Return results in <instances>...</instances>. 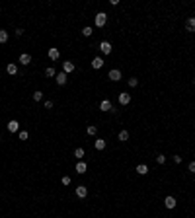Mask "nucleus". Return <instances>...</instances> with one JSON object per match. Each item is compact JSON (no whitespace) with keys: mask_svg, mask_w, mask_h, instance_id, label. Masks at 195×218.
<instances>
[{"mask_svg":"<svg viewBox=\"0 0 195 218\" xmlns=\"http://www.w3.org/2000/svg\"><path fill=\"white\" fill-rule=\"evenodd\" d=\"M8 131H10V132H18V131H20V123H18L16 119L10 121V123H8Z\"/></svg>","mask_w":195,"mask_h":218,"instance_id":"obj_6","label":"nucleus"},{"mask_svg":"<svg viewBox=\"0 0 195 218\" xmlns=\"http://www.w3.org/2000/svg\"><path fill=\"white\" fill-rule=\"evenodd\" d=\"M60 181H63V185H70V177H68V175H65Z\"/></svg>","mask_w":195,"mask_h":218,"instance_id":"obj_27","label":"nucleus"},{"mask_svg":"<svg viewBox=\"0 0 195 218\" xmlns=\"http://www.w3.org/2000/svg\"><path fill=\"white\" fill-rule=\"evenodd\" d=\"M156 162H158V164H164V162H166V156H162V154H160V156H156Z\"/></svg>","mask_w":195,"mask_h":218,"instance_id":"obj_28","label":"nucleus"},{"mask_svg":"<svg viewBox=\"0 0 195 218\" xmlns=\"http://www.w3.org/2000/svg\"><path fill=\"white\" fill-rule=\"evenodd\" d=\"M164 205H166V208H176V199H174V197H166V199H164Z\"/></svg>","mask_w":195,"mask_h":218,"instance_id":"obj_9","label":"nucleus"},{"mask_svg":"<svg viewBox=\"0 0 195 218\" xmlns=\"http://www.w3.org/2000/svg\"><path fill=\"white\" fill-rule=\"evenodd\" d=\"M6 70H8V74H16V72H18V66H16V64H8V66H6Z\"/></svg>","mask_w":195,"mask_h":218,"instance_id":"obj_21","label":"nucleus"},{"mask_svg":"<svg viewBox=\"0 0 195 218\" xmlns=\"http://www.w3.org/2000/svg\"><path fill=\"white\" fill-rule=\"evenodd\" d=\"M100 51H102L103 54H109L111 53V43H109V41H102V43H100Z\"/></svg>","mask_w":195,"mask_h":218,"instance_id":"obj_2","label":"nucleus"},{"mask_svg":"<svg viewBox=\"0 0 195 218\" xmlns=\"http://www.w3.org/2000/svg\"><path fill=\"white\" fill-rule=\"evenodd\" d=\"M45 76H49V78H53V76H57V70H55L53 66H49L47 70H45Z\"/></svg>","mask_w":195,"mask_h":218,"instance_id":"obj_18","label":"nucleus"},{"mask_svg":"<svg viewBox=\"0 0 195 218\" xmlns=\"http://www.w3.org/2000/svg\"><path fill=\"white\" fill-rule=\"evenodd\" d=\"M100 109H102V111H111V109H113V105H111V101H109V99H103L102 103H100Z\"/></svg>","mask_w":195,"mask_h":218,"instance_id":"obj_7","label":"nucleus"},{"mask_svg":"<svg viewBox=\"0 0 195 218\" xmlns=\"http://www.w3.org/2000/svg\"><path fill=\"white\" fill-rule=\"evenodd\" d=\"M193 86H195V80H193Z\"/></svg>","mask_w":195,"mask_h":218,"instance_id":"obj_33","label":"nucleus"},{"mask_svg":"<svg viewBox=\"0 0 195 218\" xmlns=\"http://www.w3.org/2000/svg\"><path fill=\"white\" fill-rule=\"evenodd\" d=\"M60 57V51L57 49V47H51V49H49V59L51 60H57Z\"/></svg>","mask_w":195,"mask_h":218,"instance_id":"obj_5","label":"nucleus"},{"mask_svg":"<svg viewBox=\"0 0 195 218\" xmlns=\"http://www.w3.org/2000/svg\"><path fill=\"white\" fill-rule=\"evenodd\" d=\"M74 156H76L78 160H82V156H86V152H84V148H76V150H74Z\"/></svg>","mask_w":195,"mask_h":218,"instance_id":"obj_19","label":"nucleus"},{"mask_svg":"<svg viewBox=\"0 0 195 218\" xmlns=\"http://www.w3.org/2000/svg\"><path fill=\"white\" fill-rule=\"evenodd\" d=\"M137 84H139V80H137V78H129V86H131V88H135Z\"/></svg>","mask_w":195,"mask_h":218,"instance_id":"obj_26","label":"nucleus"},{"mask_svg":"<svg viewBox=\"0 0 195 218\" xmlns=\"http://www.w3.org/2000/svg\"><path fill=\"white\" fill-rule=\"evenodd\" d=\"M45 109H53V101H45Z\"/></svg>","mask_w":195,"mask_h":218,"instance_id":"obj_31","label":"nucleus"},{"mask_svg":"<svg viewBox=\"0 0 195 218\" xmlns=\"http://www.w3.org/2000/svg\"><path fill=\"white\" fill-rule=\"evenodd\" d=\"M29 62H31V54L23 53L22 57H20V64H29Z\"/></svg>","mask_w":195,"mask_h":218,"instance_id":"obj_15","label":"nucleus"},{"mask_svg":"<svg viewBox=\"0 0 195 218\" xmlns=\"http://www.w3.org/2000/svg\"><path fill=\"white\" fill-rule=\"evenodd\" d=\"M74 62H70V60H66V62H63V72L65 74H68V72H74Z\"/></svg>","mask_w":195,"mask_h":218,"instance_id":"obj_4","label":"nucleus"},{"mask_svg":"<svg viewBox=\"0 0 195 218\" xmlns=\"http://www.w3.org/2000/svg\"><path fill=\"white\" fill-rule=\"evenodd\" d=\"M94 146H96V150H103V148H105V140H102V138H98V140L94 142Z\"/></svg>","mask_w":195,"mask_h":218,"instance_id":"obj_17","label":"nucleus"},{"mask_svg":"<svg viewBox=\"0 0 195 218\" xmlns=\"http://www.w3.org/2000/svg\"><path fill=\"white\" fill-rule=\"evenodd\" d=\"M92 33H94V29H92V27H84V29H82V35H84V37H90Z\"/></svg>","mask_w":195,"mask_h":218,"instance_id":"obj_22","label":"nucleus"},{"mask_svg":"<svg viewBox=\"0 0 195 218\" xmlns=\"http://www.w3.org/2000/svg\"><path fill=\"white\" fill-rule=\"evenodd\" d=\"M129 101H131V96H129V93H119V103L121 105H127V103H129Z\"/></svg>","mask_w":195,"mask_h":218,"instance_id":"obj_11","label":"nucleus"},{"mask_svg":"<svg viewBox=\"0 0 195 218\" xmlns=\"http://www.w3.org/2000/svg\"><path fill=\"white\" fill-rule=\"evenodd\" d=\"M119 140H121V142L129 140V131H121V132H119Z\"/></svg>","mask_w":195,"mask_h":218,"instance_id":"obj_20","label":"nucleus"},{"mask_svg":"<svg viewBox=\"0 0 195 218\" xmlns=\"http://www.w3.org/2000/svg\"><path fill=\"white\" fill-rule=\"evenodd\" d=\"M33 99H35V101H41V99H43V93H41V92H35V93H33Z\"/></svg>","mask_w":195,"mask_h":218,"instance_id":"obj_24","label":"nucleus"},{"mask_svg":"<svg viewBox=\"0 0 195 218\" xmlns=\"http://www.w3.org/2000/svg\"><path fill=\"white\" fill-rule=\"evenodd\" d=\"M137 173L146 175V173H148V166H144V164H141V166H137Z\"/></svg>","mask_w":195,"mask_h":218,"instance_id":"obj_16","label":"nucleus"},{"mask_svg":"<svg viewBox=\"0 0 195 218\" xmlns=\"http://www.w3.org/2000/svg\"><path fill=\"white\" fill-rule=\"evenodd\" d=\"M185 29H187V31H195V18H187V22H185Z\"/></svg>","mask_w":195,"mask_h":218,"instance_id":"obj_10","label":"nucleus"},{"mask_svg":"<svg viewBox=\"0 0 195 218\" xmlns=\"http://www.w3.org/2000/svg\"><path fill=\"white\" fill-rule=\"evenodd\" d=\"M96 132H98V129H96L94 125H90V127H88V134H96Z\"/></svg>","mask_w":195,"mask_h":218,"instance_id":"obj_25","label":"nucleus"},{"mask_svg":"<svg viewBox=\"0 0 195 218\" xmlns=\"http://www.w3.org/2000/svg\"><path fill=\"white\" fill-rule=\"evenodd\" d=\"M109 80H113V82H119L121 80V70H117V68H113V70H109Z\"/></svg>","mask_w":195,"mask_h":218,"instance_id":"obj_3","label":"nucleus"},{"mask_svg":"<svg viewBox=\"0 0 195 218\" xmlns=\"http://www.w3.org/2000/svg\"><path fill=\"white\" fill-rule=\"evenodd\" d=\"M94 22H96L98 27H103V25H105V22H107V14H105V12H98V16H96Z\"/></svg>","mask_w":195,"mask_h":218,"instance_id":"obj_1","label":"nucleus"},{"mask_svg":"<svg viewBox=\"0 0 195 218\" xmlns=\"http://www.w3.org/2000/svg\"><path fill=\"white\" fill-rule=\"evenodd\" d=\"M88 195V189L84 185H78L76 187V197H80V199H84V197Z\"/></svg>","mask_w":195,"mask_h":218,"instance_id":"obj_8","label":"nucleus"},{"mask_svg":"<svg viewBox=\"0 0 195 218\" xmlns=\"http://www.w3.org/2000/svg\"><path fill=\"white\" fill-rule=\"evenodd\" d=\"M102 66H103V59L96 57V59L92 60V68H96V70H98V68H102Z\"/></svg>","mask_w":195,"mask_h":218,"instance_id":"obj_14","label":"nucleus"},{"mask_svg":"<svg viewBox=\"0 0 195 218\" xmlns=\"http://www.w3.org/2000/svg\"><path fill=\"white\" fill-rule=\"evenodd\" d=\"M174 162H176V164H181V156H174Z\"/></svg>","mask_w":195,"mask_h":218,"instance_id":"obj_32","label":"nucleus"},{"mask_svg":"<svg viewBox=\"0 0 195 218\" xmlns=\"http://www.w3.org/2000/svg\"><path fill=\"white\" fill-rule=\"evenodd\" d=\"M191 173H195V162H189V168H187Z\"/></svg>","mask_w":195,"mask_h":218,"instance_id":"obj_30","label":"nucleus"},{"mask_svg":"<svg viewBox=\"0 0 195 218\" xmlns=\"http://www.w3.org/2000/svg\"><path fill=\"white\" fill-rule=\"evenodd\" d=\"M86 169H88V166H86L84 162H82V160H80L78 164H76V171H78V173H86Z\"/></svg>","mask_w":195,"mask_h":218,"instance_id":"obj_13","label":"nucleus"},{"mask_svg":"<svg viewBox=\"0 0 195 218\" xmlns=\"http://www.w3.org/2000/svg\"><path fill=\"white\" fill-rule=\"evenodd\" d=\"M57 84H59V86H65L66 84V74L65 72H59V74H57Z\"/></svg>","mask_w":195,"mask_h":218,"instance_id":"obj_12","label":"nucleus"},{"mask_svg":"<svg viewBox=\"0 0 195 218\" xmlns=\"http://www.w3.org/2000/svg\"><path fill=\"white\" fill-rule=\"evenodd\" d=\"M6 41H8V33L4 29H0V43H6Z\"/></svg>","mask_w":195,"mask_h":218,"instance_id":"obj_23","label":"nucleus"},{"mask_svg":"<svg viewBox=\"0 0 195 218\" xmlns=\"http://www.w3.org/2000/svg\"><path fill=\"white\" fill-rule=\"evenodd\" d=\"M27 136H29V134H27L26 131H22V132H20V138H22V140H27Z\"/></svg>","mask_w":195,"mask_h":218,"instance_id":"obj_29","label":"nucleus"}]
</instances>
